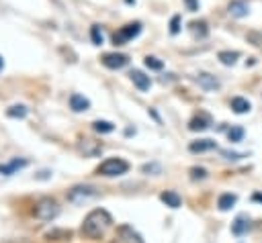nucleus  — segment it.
I'll use <instances>...</instances> for the list:
<instances>
[{
  "label": "nucleus",
  "mask_w": 262,
  "mask_h": 243,
  "mask_svg": "<svg viewBox=\"0 0 262 243\" xmlns=\"http://www.w3.org/2000/svg\"><path fill=\"white\" fill-rule=\"evenodd\" d=\"M33 214L39 218V221H51V218H55L57 214H59V204H57V200H53V198H41L35 206H33Z\"/></svg>",
  "instance_id": "7ed1b4c3"
},
{
  "label": "nucleus",
  "mask_w": 262,
  "mask_h": 243,
  "mask_svg": "<svg viewBox=\"0 0 262 243\" xmlns=\"http://www.w3.org/2000/svg\"><path fill=\"white\" fill-rule=\"evenodd\" d=\"M235 202H237V196L235 194H221L219 196V200H217V206H219V210H229L231 206H235Z\"/></svg>",
  "instance_id": "6ab92c4d"
},
{
  "label": "nucleus",
  "mask_w": 262,
  "mask_h": 243,
  "mask_svg": "<svg viewBox=\"0 0 262 243\" xmlns=\"http://www.w3.org/2000/svg\"><path fill=\"white\" fill-rule=\"evenodd\" d=\"M190 178L192 180H205L207 178V169L205 167H190Z\"/></svg>",
  "instance_id": "cd10ccee"
},
{
  "label": "nucleus",
  "mask_w": 262,
  "mask_h": 243,
  "mask_svg": "<svg viewBox=\"0 0 262 243\" xmlns=\"http://www.w3.org/2000/svg\"><path fill=\"white\" fill-rule=\"evenodd\" d=\"M37 178H39V180H45V178H49V172H39Z\"/></svg>",
  "instance_id": "72a5a7b5"
},
{
  "label": "nucleus",
  "mask_w": 262,
  "mask_h": 243,
  "mask_svg": "<svg viewBox=\"0 0 262 243\" xmlns=\"http://www.w3.org/2000/svg\"><path fill=\"white\" fill-rule=\"evenodd\" d=\"M96 172L100 176H104V178H117V176H123V174L129 172V163L125 159H121V157H108L98 165Z\"/></svg>",
  "instance_id": "f03ea898"
},
{
  "label": "nucleus",
  "mask_w": 262,
  "mask_h": 243,
  "mask_svg": "<svg viewBox=\"0 0 262 243\" xmlns=\"http://www.w3.org/2000/svg\"><path fill=\"white\" fill-rule=\"evenodd\" d=\"M145 65H147L149 69H156V71L164 67V63H162L158 57H154V55H147V57H145Z\"/></svg>",
  "instance_id": "bb28decb"
},
{
  "label": "nucleus",
  "mask_w": 262,
  "mask_h": 243,
  "mask_svg": "<svg viewBox=\"0 0 262 243\" xmlns=\"http://www.w3.org/2000/svg\"><path fill=\"white\" fill-rule=\"evenodd\" d=\"M139 33H141V25H139V22H131V25H125L121 31H117V33L113 35V43H115V45H125L127 41L135 39Z\"/></svg>",
  "instance_id": "20e7f679"
},
{
  "label": "nucleus",
  "mask_w": 262,
  "mask_h": 243,
  "mask_svg": "<svg viewBox=\"0 0 262 243\" xmlns=\"http://www.w3.org/2000/svg\"><path fill=\"white\" fill-rule=\"evenodd\" d=\"M119 239H121L123 243H143L141 235H139L131 225H123V227H119Z\"/></svg>",
  "instance_id": "6e6552de"
},
{
  "label": "nucleus",
  "mask_w": 262,
  "mask_h": 243,
  "mask_svg": "<svg viewBox=\"0 0 262 243\" xmlns=\"http://www.w3.org/2000/svg\"><path fill=\"white\" fill-rule=\"evenodd\" d=\"M178 31H180V16H172V20H170V33L176 35Z\"/></svg>",
  "instance_id": "c85d7f7f"
},
{
  "label": "nucleus",
  "mask_w": 262,
  "mask_h": 243,
  "mask_svg": "<svg viewBox=\"0 0 262 243\" xmlns=\"http://www.w3.org/2000/svg\"><path fill=\"white\" fill-rule=\"evenodd\" d=\"M227 137H229L231 143H239V141L244 139V129H242V127H231V129L227 131Z\"/></svg>",
  "instance_id": "393cba45"
},
{
  "label": "nucleus",
  "mask_w": 262,
  "mask_h": 243,
  "mask_svg": "<svg viewBox=\"0 0 262 243\" xmlns=\"http://www.w3.org/2000/svg\"><path fill=\"white\" fill-rule=\"evenodd\" d=\"M90 39H92V43H94V45H102L104 35H102V31H100V27H98V25H94V27L90 29Z\"/></svg>",
  "instance_id": "a878e982"
},
{
  "label": "nucleus",
  "mask_w": 262,
  "mask_h": 243,
  "mask_svg": "<svg viewBox=\"0 0 262 243\" xmlns=\"http://www.w3.org/2000/svg\"><path fill=\"white\" fill-rule=\"evenodd\" d=\"M129 63V57L123 53H104L102 55V65L108 69H121Z\"/></svg>",
  "instance_id": "423d86ee"
},
{
  "label": "nucleus",
  "mask_w": 262,
  "mask_h": 243,
  "mask_svg": "<svg viewBox=\"0 0 262 243\" xmlns=\"http://www.w3.org/2000/svg\"><path fill=\"white\" fill-rule=\"evenodd\" d=\"M188 149H190L192 153H203V151L217 149V145H215L213 139H199V141H192V143L188 145Z\"/></svg>",
  "instance_id": "4468645a"
},
{
  "label": "nucleus",
  "mask_w": 262,
  "mask_h": 243,
  "mask_svg": "<svg viewBox=\"0 0 262 243\" xmlns=\"http://www.w3.org/2000/svg\"><path fill=\"white\" fill-rule=\"evenodd\" d=\"M70 108H72L74 112L88 110V108H90V100L84 98L82 94H72V96H70Z\"/></svg>",
  "instance_id": "ddd939ff"
},
{
  "label": "nucleus",
  "mask_w": 262,
  "mask_h": 243,
  "mask_svg": "<svg viewBox=\"0 0 262 243\" xmlns=\"http://www.w3.org/2000/svg\"><path fill=\"white\" fill-rule=\"evenodd\" d=\"M78 149L86 155V157H94V155H100L102 153V145L98 141H92V139H82L78 143Z\"/></svg>",
  "instance_id": "0eeeda50"
},
{
  "label": "nucleus",
  "mask_w": 262,
  "mask_h": 243,
  "mask_svg": "<svg viewBox=\"0 0 262 243\" xmlns=\"http://www.w3.org/2000/svg\"><path fill=\"white\" fill-rule=\"evenodd\" d=\"M250 108H252L250 100H246V98H242V96L231 98V110H233V112H237V114H246V112H250Z\"/></svg>",
  "instance_id": "2eb2a0df"
},
{
  "label": "nucleus",
  "mask_w": 262,
  "mask_h": 243,
  "mask_svg": "<svg viewBox=\"0 0 262 243\" xmlns=\"http://www.w3.org/2000/svg\"><path fill=\"white\" fill-rule=\"evenodd\" d=\"M252 200H254V202H262V192H256V194L252 196Z\"/></svg>",
  "instance_id": "473e14b6"
},
{
  "label": "nucleus",
  "mask_w": 262,
  "mask_h": 243,
  "mask_svg": "<svg viewBox=\"0 0 262 243\" xmlns=\"http://www.w3.org/2000/svg\"><path fill=\"white\" fill-rule=\"evenodd\" d=\"M190 31H192L194 37H205V35H207V22H205V20H199V22L192 20V22H190Z\"/></svg>",
  "instance_id": "412c9836"
},
{
  "label": "nucleus",
  "mask_w": 262,
  "mask_h": 243,
  "mask_svg": "<svg viewBox=\"0 0 262 243\" xmlns=\"http://www.w3.org/2000/svg\"><path fill=\"white\" fill-rule=\"evenodd\" d=\"M219 61L223 65H233L237 59H239V51H219Z\"/></svg>",
  "instance_id": "aec40b11"
},
{
  "label": "nucleus",
  "mask_w": 262,
  "mask_h": 243,
  "mask_svg": "<svg viewBox=\"0 0 262 243\" xmlns=\"http://www.w3.org/2000/svg\"><path fill=\"white\" fill-rule=\"evenodd\" d=\"M209 125H211V118L207 114H201V116H194L188 123V129L190 131H205V129H209Z\"/></svg>",
  "instance_id": "f3484780"
},
{
  "label": "nucleus",
  "mask_w": 262,
  "mask_h": 243,
  "mask_svg": "<svg viewBox=\"0 0 262 243\" xmlns=\"http://www.w3.org/2000/svg\"><path fill=\"white\" fill-rule=\"evenodd\" d=\"M92 127H94L96 133H113L115 131V125L108 123V120H94Z\"/></svg>",
  "instance_id": "4be33fe9"
},
{
  "label": "nucleus",
  "mask_w": 262,
  "mask_h": 243,
  "mask_svg": "<svg viewBox=\"0 0 262 243\" xmlns=\"http://www.w3.org/2000/svg\"><path fill=\"white\" fill-rule=\"evenodd\" d=\"M92 196H96V190L92 186H76V188H72L68 192V200L70 202H84V200H88Z\"/></svg>",
  "instance_id": "39448f33"
},
{
  "label": "nucleus",
  "mask_w": 262,
  "mask_h": 243,
  "mask_svg": "<svg viewBox=\"0 0 262 243\" xmlns=\"http://www.w3.org/2000/svg\"><path fill=\"white\" fill-rule=\"evenodd\" d=\"M250 216L248 214H237L235 216V221L231 223V233L233 235H244V233H248L250 231Z\"/></svg>",
  "instance_id": "1a4fd4ad"
},
{
  "label": "nucleus",
  "mask_w": 262,
  "mask_h": 243,
  "mask_svg": "<svg viewBox=\"0 0 262 243\" xmlns=\"http://www.w3.org/2000/svg\"><path fill=\"white\" fill-rule=\"evenodd\" d=\"M184 4H186V8L190 12H196L199 10V0H184Z\"/></svg>",
  "instance_id": "c756f323"
},
{
  "label": "nucleus",
  "mask_w": 262,
  "mask_h": 243,
  "mask_svg": "<svg viewBox=\"0 0 262 243\" xmlns=\"http://www.w3.org/2000/svg\"><path fill=\"white\" fill-rule=\"evenodd\" d=\"M143 172L147 174V172H160V165H156V163H145L143 165Z\"/></svg>",
  "instance_id": "7c9ffc66"
},
{
  "label": "nucleus",
  "mask_w": 262,
  "mask_h": 243,
  "mask_svg": "<svg viewBox=\"0 0 262 243\" xmlns=\"http://www.w3.org/2000/svg\"><path fill=\"white\" fill-rule=\"evenodd\" d=\"M160 200L166 204V206H170V208H178L180 206V196L176 194V192H172V190H166V192H162L160 194Z\"/></svg>",
  "instance_id": "dca6fc26"
},
{
  "label": "nucleus",
  "mask_w": 262,
  "mask_h": 243,
  "mask_svg": "<svg viewBox=\"0 0 262 243\" xmlns=\"http://www.w3.org/2000/svg\"><path fill=\"white\" fill-rule=\"evenodd\" d=\"M25 165H27L25 159H12L10 163H2V165H0V174H4V176H12L16 169H20V167H25Z\"/></svg>",
  "instance_id": "a211bd4d"
},
{
  "label": "nucleus",
  "mask_w": 262,
  "mask_h": 243,
  "mask_svg": "<svg viewBox=\"0 0 262 243\" xmlns=\"http://www.w3.org/2000/svg\"><path fill=\"white\" fill-rule=\"evenodd\" d=\"M113 225V216L104 208H94L84 216L82 223V233L90 239H100Z\"/></svg>",
  "instance_id": "f257e3e1"
},
{
  "label": "nucleus",
  "mask_w": 262,
  "mask_h": 243,
  "mask_svg": "<svg viewBox=\"0 0 262 243\" xmlns=\"http://www.w3.org/2000/svg\"><path fill=\"white\" fill-rule=\"evenodd\" d=\"M8 116H12V118H25L27 116V106H23V104L10 106L8 108Z\"/></svg>",
  "instance_id": "5701e85b"
},
{
  "label": "nucleus",
  "mask_w": 262,
  "mask_h": 243,
  "mask_svg": "<svg viewBox=\"0 0 262 243\" xmlns=\"http://www.w3.org/2000/svg\"><path fill=\"white\" fill-rule=\"evenodd\" d=\"M2 67H4V59H2V55H0V71H2Z\"/></svg>",
  "instance_id": "f704fd0d"
},
{
  "label": "nucleus",
  "mask_w": 262,
  "mask_h": 243,
  "mask_svg": "<svg viewBox=\"0 0 262 243\" xmlns=\"http://www.w3.org/2000/svg\"><path fill=\"white\" fill-rule=\"evenodd\" d=\"M227 10H229V14H231V16L242 18V16H246V14L250 12V6H248V2H246V0H231V2H229V6H227Z\"/></svg>",
  "instance_id": "9d476101"
},
{
  "label": "nucleus",
  "mask_w": 262,
  "mask_h": 243,
  "mask_svg": "<svg viewBox=\"0 0 262 243\" xmlns=\"http://www.w3.org/2000/svg\"><path fill=\"white\" fill-rule=\"evenodd\" d=\"M129 76H131V82L137 86V90H141V92L149 90V86H151L149 76H145V74H143V71H139V69H133Z\"/></svg>",
  "instance_id": "9b49d317"
},
{
  "label": "nucleus",
  "mask_w": 262,
  "mask_h": 243,
  "mask_svg": "<svg viewBox=\"0 0 262 243\" xmlns=\"http://www.w3.org/2000/svg\"><path fill=\"white\" fill-rule=\"evenodd\" d=\"M72 233L70 231H61V229H55V231H49L47 233V239L49 241H61V239H70Z\"/></svg>",
  "instance_id": "b1692460"
},
{
  "label": "nucleus",
  "mask_w": 262,
  "mask_h": 243,
  "mask_svg": "<svg viewBox=\"0 0 262 243\" xmlns=\"http://www.w3.org/2000/svg\"><path fill=\"white\" fill-rule=\"evenodd\" d=\"M196 82H199V86L201 88H205V90H217L221 84H219V80L215 78V76H211V74H207V71H201L199 76H196Z\"/></svg>",
  "instance_id": "f8f14e48"
},
{
  "label": "nucleus",
  "mask_w": 262,
  "mask_h": 243,
  "mask_svg": "<svg viewBox=\"0 0 262 243\" xmlns=\"http://www.w3.org/2000/svg\"><path fill=\"white\" fill-rule=\"evenodd\" d=\"M221 153H223L227 159H239V157H242L239 153H231V151H221Z\"/></svg>",
  "instance_id": "2f4dec72"
}]
</instances>
